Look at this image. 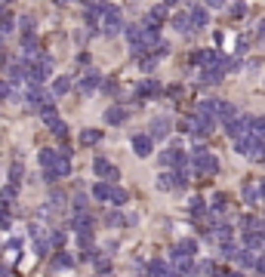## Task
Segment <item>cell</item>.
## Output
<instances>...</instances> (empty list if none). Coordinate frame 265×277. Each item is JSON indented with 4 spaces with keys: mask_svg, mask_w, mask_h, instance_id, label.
Returning <instances> with one entry per match:
<instances>
[{
    "mask_svg": "<svg viewBox=\"0 0 265 277\" xmlns=\"http://www.w3.org/2000/svg\"><path fill=\"white\" fill-rule=\"evenodd\" d=\"M19 25H22V31H25V34H31V28H34V19H31V16H22V22H19Z\"/></svg>",
    "mask_w": 265,
    "mask_h": 277,
    "instance_id": "40",
    "label": "cell"
},
{
    "mask_svg": "<svg viewBox=\"0 0 265 277\" xmlns=\"http://www.w3.org/2000/svg\"><path fill=\"white\" fill-rule=\"evenodd\" d=\"M228 277H244V274H228Z\"/></svg>",
    "mask_w": 265,
    "mask_h": 277,
    "instance_id": "52",
    "label": "cell"
},
{
    "mask_svg": "<svg viewBox=\"0 0 265 277\" xmlns=\"http://www.w3.org/2000/svg\"><path fill=\"white\" fill-rule=\"evenodd\" d=\"M16 194H19V185L9 182V185H3V191H0V200H16Z\"/></svg>",
    "mask_w": 265,
    "mask_h": 277,
    "instance_id": "26",
    "label": "cell"
},
{
    "mask_svg": "<svg viewBox=\"0 0 265 277\" xmlns=\"http://www.w3.org/2000/svg\"><path fill=\"white\" fill-rule=\"evenodd\" d=\"M157 62H160V55H148V59H142V62H139V68H142V71H154Z\"/></svg>",
    "mask_w": 265,
    "mask_h": 277,
    "instance_id": "29",
    "label": "cell"
},
{
    "mask_svg": "<svg viewBox=\"0 0 265 277\" xmlns=\"http://www.w3.org/2000/svg\"><path fill=\"white\" fill-rule=\"evenodd\" d=\"M164 19H167V9L164 6H154L151 13H148V22H151V25H160Z\"/></svg>",
    "mask_w": 265,
    "mask_h": 277,
    "instance_id": "27",
    "label": "cell"
},
{
    "mask_svg": "<svg viewBox=\"0 0 265 277\" xmlns=\"http://www.w3.org/2000/svg\"><path fill=\"white\" fill-rule=\"evenodd\" d=\"M105 120H108V123H123V120H126V108L111 105V108L105 111Z\"/></svg>",
    "mask_w": 265,
    "mask_h": 277,
    "instance_id": "13",
    "label": "cell"
},
{
    "mask_svg": "<svg viewBox=\"0 0 265 277\" xmlns=\"http://www.w3.org/2000/svg\"><path fill=\"white\" fill-rule=\"evenodd\" d=\"M87 203H89V197H87L84 191L74 194V210H77V213H87Z\"/></svg>",
    "mask_w": 265,
    "mask_h": 277,
    "instance_id": "28",
    "label": "cell"
},
{
    "mask_svg": "<svg viewBox=\"0 0 265 277\" xmlns=\"http://www.w3.org/2000/svg\"><path fill=\"white\" fill-rule=\"evenodd\" d=\"M194 249H198V244H194V240H188V237H185V240H182V244L176 247V252H179V256H188V259L194 256Z\"/></svg>",
    "mask_w": 265,
    "mask_h": 277,
    "instance_id": "20",
    "label": "cell"
},
{
    "mask_svg": "<svg viewBox=\"0 0 265 277\" xmlns=\"http://www.w3.org/2000/svg\"><path fill=\"white\" fill-rule=\"evenodd\" d=\"M56 160H59V151H53V148H43V151H40V164H43V169H50Z\"/></svg>",
    "mask_w": 265,
    "mask_h": 277,
    "instance_id": "17",
    "label": "cell"
},
{
    "mask_svg": "<svg viewBox=\"0 0 265 277\" xmlns=\"http://www.w3.org/2000/svg\"><path fill=\"white\" fill-rule=\"evenodd\" d=\"M173 28H176L179 34H191L194 25H191V19H188L185 13H179V16H173Z\"/></svg>",
    "mask_w": 265,
    "mask_h": 277,
    "instance_id": "11",
    "label": "cell"
},
{
    "mask_svg": "<svg viewBox=\"0 0 265 277\" xmlns=\"http://www.w3.org/2000/svg\"><path fill=\"white\" fill-rule=\"evenodd\" d=\"M68 89H71V80H68V77H59V80L53 83V96H65Z\"/></svg>",
    "mask_w": 265,
    "mask_h": 277,
    "instance_id": "23",
    "label": "cell"
},
{
    "mask_svg": "<svg viewBox=\"0 0 265 277\" xmlns=\"http://www.w3.org/2000/svg\"><path fill=\"white\" fill-rule=\"evenodd\" d=\"M259 188H262V200H265V182H262V185H259Z\"/></svg>",
    "mask_w": 265,
    "mask_h": 277,
    "instance_id": "50",
    "label": "cell"
},
{
    "mask_svg": "<svg viewBox=\"0 0 265 277\" xmlns=\"http://www.w3.org/2000/svg\"><path fill=\"white\" fill-rule=\"evenodd\" d=\"M235 148H237L244 157H250V160H262V157H265V142H262L256 133L247 136V138H240V142H235Z\"/></svg>",
    "mask_w": 265,
    "mask_h": 277,
    "instance_id": "2",
    "label": "cell"
},
{
    "mask_svg": "<svg viewBox=\"0 0 265 277\" xmlns=\"http://www.w3.org/2000/svg\"><path fill=\"white\" fill-rule=\"evenodd\" d=\"M99 277H111V274H99Z\"/></svg>",
    "mask_w": 265,
    "mask_h": 277,
    "instance_id": "54",
    "label": "cell"
},
{
    "mask_svg": "<svg viewBox=\"0 0 265 277\" xmlns=\"http://www.w3.org/2000/svg\"><path fill=\"white\" fill-rule=\"evenodd\" d=\"M145 50H151V46H157V28L154 25H148V28H142V40H139ZM136 46V43H133Z\"/></svg>",
    "mask_w": 265,
    "mask_h": 277,
    "instance_id": "10",
    "label": "cell"
},
{
    "mask_svg": "<svg viewBox=\"0 0 265 277\" xmlns=\"http://www.w3.org/2000/svg\"><path fill=\"white\" fill-rule=\"evenodd\" d=\"M22 172H25V166H22V164H13V166H9V179H13V182L19 185V179H22Z\"/></svg>",
    "mask_w": 265,
    "mask_h": 277,
    "instance_id": "35",
    "label": "cell"
},
{
    "mask_svg": "<svg viewBox=\"0 0 265 277\" xmlns=\"http://www.w3.org/2000/svg\"><path fill=\"white\" fill-rule=\"evenodd\" d=\"M25 65H28V62H13V65H9V83H22V80L31 74Z\"/></svg>",
    "mask_w": 265,
    "mask_h": 277,
    "instance_id": "7",
    "label": "cell"
},
{
    "mask_svg": "<svg viewBox=\"0 0 265 277\" xmlns=\"http://www.w3.org/2000/svg\"><path fill=\"white\" fill-rule=\"evenodd\" d=\"M204 83H206V86L222 83V71H219V68H206V71H204Z\"/></svg>",
    "mask_w": 265,
    "mask_h": 277,
    "instance_id": "16",
    "label": "cell"
},
{
    "mask_svg": "<svg viewBox=\"0 0 265 277\" xmlns=\"http://www.w3.org/2000/svg\"><path fill=\"white\" fill-rule=\"evenodd\" d=\"M50 133H53V136H56V138H65V136H68V126H65V123H62V120H56V123H53V126H50Z\"/></svg>",
    "mask_w": 265,
    "mask_h": 277,
    "instance_id": "30",
    "label": "cell"
},
{
    "mask_svg": "<svg viewBox=\"0 0 265 277\" xmlns=\"http://www.w3.org/2000/svg\"><path fill=\"white\" fill-rule=\"evenodd\" d=\"M34 249H37V256H47V252H50V244H47V240H37V244H34Z\"/></svg>",
    "mask_w": 265,
    "mask_h": 277,
    "instance_id": "41",
    "label": "cell"
},
{
    "mask_svg": "<svg viewBox=\"0 0 265 277\" xmlns=\"http://www.w3.org/2000/svg\"><path fill=\"white\" fill-rule=\"evenodd\" d=\"M225 206H228V197H225V194H216V197H213V210H216V213H222Z\"/></svg>",
    "mask_w": 265,
    "mask_h": 277,
    "instance_id": "32",
    "label": "cell"
},
{
    "mask_svg": "<svg viewBox=\"0 0 265 277\" xmlns=\"http://www.w3.org/2000/svg\"><path fill=\"white\" fill-rule=\"evenodd\" d=\"M262 197V188H256V185H244V200L253 203V200H259Z\"/></svg>",
    "mask_w": 265,
    "mask_h": 277,
    "instance_id": "25",
    "label": "cell"
},
{
    "mask_svg": "<svg viewBox=\"0 0 265 277\" xmlns=\"http://www.w3.org/2000/svg\"><path fill=\"white\" fill-rule=\"evenodd\" d=\"M105 222H108V225H111V228H120V225H123V222H126V219H123V216H120V213H108V219H105Z\"/></svg>",
    "mask_w": 265,
    "mask_h": 277,
    "instance_id": "33",
    "label": "cell"
},
{
    "mask_svg": "<svg viewBox=\"0 0 265 277\" xmlns=\"http://www.w3.org/2000/svg\"><path fill=\"white\" fill-rule=\"evenodd\" d=\"M216 59H219V53H213V50H198V53H194V62H198V65H206V68H213Z\"/></svg>",
    "mask_w": 265,
    "mask_h": 277,
    "instance_id": "9",
    "label": "cell"
},
{
    "mask_svg": "<svg viewBox=\"0 0 265 277\" xmlns=\"http://www.w3.org/2000/svg\"><path fill=\"white\" fill-rule=\"evenodd\" d=\"M6 96H13V83H9V80H0V99H6Z\"/></svg>",
    "mask_w": 265,
    "mask_h": 277,
    "instance_id": "39",
    "label": "cell"
},
{
    "mask_svg": "<svg viewBox=\"0 0 265 277\" xmlns=\"http://www.w3.org/2000/svg\"><path fill=\"white\" fill-rule=\"evenodd\" d=\"M50 240H53L56 247H62V244H65V234H62V231H53V237H50Z\"/></svg>",
    "mask_w": 265,
    "mask_h": 277,
    "instance_id": "44",
    "label": "cell"
},
{
    "mask_svg": "<svg viewBox=\"0 0 265 277\" xmlns=\"http://www.w3.org/2000/svg\"><path fill=\"white\" fill-rule=\"evenodd\" d=\"M6 225H9V213L0 206V228H6Z\"/></svg>",
    "mask_w": 265,
    "mask_h": 277,
    "instance_id": "46",
    "label": "cell"
},
{
    "mask_svg": "<svg viewBox=\"0 0 265 277\" xmlns=\"http://www.w3.org/2000/svg\"><path fill=\"white\" fill-rule=\"evenodd\" d=\"M74 228H77V234H93V219H89L87 213H77Z\"/></svg>",
    "mask_w": 265,
    "mask_h": 277,
    "instance_id": "8",
    "label": "cell"
},
{
    "mask_svg": "<svg viewBox=\"0 0 265 277\" xmlns=\"http://www.w3.org/2000/svg\"><path fill=\"white\" fill-rule=\"evenodd\" d=\"M225 133L235 138V142H240V138L253 136V117H237V120H228L225 123Z\"/></svg>",
    "mask_w": 265,
    "mask_h": 277,
    "instance_id": "3",
    "label": "cell"
},
{
    "mask_svg": "<svg viewBox=\"0 0 265 277\" xmlns=\"http://www.w3.org/2000/svg\"><path fill=\"white\" fill-rule=\"evenodd\" d=\"M136 92H139V96H151V92H160V83H157V80H142Z\"/></svg>",
    "mask_w": 265,
    "mask_h": 277,
    "instance_id": "18",
    "label": "cell"
},
{
    "mask_svg": "<svg viewBox=\"0 0 265 277\" xmlns=\"http://www.w3.org/2000/svg\"><path fill=\"white\" fill-rule=\"evenodd\" d=\"M99 138H102L99 130H84V133H80V145H96Z\"/></svg>",
    "mask_w": 265,
    "mask_h": 277,
    "instance_id": "21",
    "label": "cell"
},
{
    "mask_svg": "<svg viewBox=\"0 0 265 277\" xmlns=\"http://www.w3.org/2000/svg\"><path fill=\"white\" fill-rule=\"evenodd\" d=\"M164 3H167V6H173V3H179V0H164Z\"/></svg>",
    "mask_w": 265,
    "mask_h": 277,
    "instance_id": "49",
    "label": "cell"
},
{
    "mask_svg": "<svg viewBox=\"0 0 265 277\" xmlns=\"http://www.w3.org/2000/svg\"><path fill=\"white\" fill-rule=\"evenodd\" d=\"M206 22H210V13H206V9H201V6H191V25H194V28H204Z\"/></svg>",
    "mask_w": 265,
    "mask_h": 277,
    "instance_id": "12",
    "label": "cell"
},
{
    "mask_svg": "<svg viewBox=\"0 0 265 277\" xmlns=\"http://www.w3.org/2000/svg\"><path fill=\"white\" fill-rule=\"evenodd\" d=\"M53 265H56V268H65V271H68V268H74V259L68 256V252H59V256L53 259Z\"/></svg>",
    "mask_w": 265,
    "mask_h": 277,
    "instance_id": "24",
    "label": "cell"
},
{
    "mask_svg": "<svg viewBox=\"0 0 265 277\" xmlns=\"http://www.w3.org/2000/svg\"><path fill=\"white\" fill-rule=\"evenodd\" d=\"M232 16H235V19H240V16H247V3H244V0H237V3L232 6Z\"/></svg>",
    "mask_w": 265,
    "mask_h": 277,
    "instance_id": "37",
    "label": "cell"
},
{
    "mask_svg": "<svg viewBox=\"0 0 265 277\" xmlns=\"http://www.w3.org/2000/svg\"><path fill=\"white\" fill-rule=\"evenodd\" d=\"M133 151L139 157H148L151 154V136H133Z\"/></svg>",
    "mask_w": 265,
    "mask_h": 277,
    "instance_id": "6",
    "label": "cell"
},
{
    "mask_svg": "<svg viewBox=\"0 0 265 277\" xmlns=\"http://www.w3.org/2000/svg\"><path fill=\"white\" fill-rule=\"evenodd\" d=\"M148 130H151V133H148L151 138H164V136L170 133V117H154V120H151V126H148Z\"/></svg>",
    "mask_w": 265,
    "mask_h": 277,
    "instance_id": "5",
    "label": "cell"
},
{
    "mask_svg": "<svg viewBox=\"0 0 265 277\" xmlns=\"http://www.w3.org/2000/svg\"><path fill=\"white\" fill-rule=\"evenodd\" d=\"M253 133H256L259 138H265V117H256V120H253Z\"/></svg>",
    "mask_w": 265,
    "mask_h": 277,
    "instance_id": "36",
    "label": "cell"
},
{
    "mask_svg": "<svg viewBox=\"0 0 265 277\" xmlns=\"http://www.w3.org/2000/svg\"><path fill=\"white\" fill-rule=\"evenodd\" d=\"M50 206H53V210H62V206H65V194H62V191L53 194V197H50Z\"/></svg>",
    "mask_w": 265,
    "mask_h": 277,
    "instance_id": "38",
    "label": "cell"
},
{
    "mask_svg": "<svg viewBox=\"0 0 265 277\" xmlns=\"http://www.w3.org/2000/svg\"><path fill=\"white\" fill-rule=\"evenodd\" d=\"M9 31H13V19H3L0 22V34H9Z\"/></svg>",
    "mask_w": 265,
    "mask_h": 277,
    "instance_id": "45",
    "label": "cell"
},
{
    "mask_svg": "<svg viewBox=\"0 0 265 277\" xmlns=\"http://www.w3.org/2000/svg\"><path fill=\"white\" fill-rule=\"evenodd\" d=\"M0 65H3V53H0Z\"/></svg>",
    "mask_w": 265,
    "mask_h": 277,
    "instance_id": "53",
    "label": "cell"
},
{
    "mask_svg": "<svg viewBox=\"0 0 265 277\" xmlns=\"http://www.w3.org/2000/svg\"><path fill=\"white\" fill-rule=\"evenodd\" d=\"M96 268H99L102 274H105V271L111 268V265H108V259H102V256H96Z\"/></svg>",
    "mask_w": 265,
    "mask_h": 277,
    "instance_id": "43",
    "label": "cell"
},
{
    "mask_svg": "<svg viewBox=\"0 0 265 277\" xmlns=\"http://www.w3.org/2000/svg\"><path fill=\"white\" fill-rule=\"evenodd\" d=\"M96 86H102V77H99L96 71H89L84 80H80V89H84V92H93Z\"/></svg>",
    "mask_w": 265,
    "mask_h": 277,
    "instance_id": "15",
    "label": "cell"
},
{
    "mask_svg": "<svg viewBox=\"0 0 265 277\" xmlns=\"http://www.w3.org/2000/svg\"><path fill=\"white\" fill-rule=\"evenodd\" d=\"M108 203L123 206V203H126V191H123V188H114V185H111V197H108Z\"/></svg>",
    "mask_w": 265,
    "mask_h": 277,
    "instance_id": "22",
    "label": "cell"
},
{
    "mask_svg": "<svg viewBox=\"0 0 265 277\" xmlns=\"http://www.w3.org/2000/svg\"><path fill=\"white\" fill-rule=\"evenodd\" d=\"M93 169L99 172V176H105V172L111 169V164H108V160H105V157H96V164H93Z\"/></svg>",
    "mask_w": 265,
    "mask_h": 277,
    "instance_id": "31",
    "label": "cell"
},
{
    "mask_svg": "<svg viewBox=\"0 0 265 277\" xmlns=\"http://www.w3.org/2000/svg\"><path fill=\"white\" fill-rule=\"evenodd\" d=\"M157 188H160V191L179 188V185H176V172H160V176H157Z\"/></svg>",
    "mask_w": 265,
    "mask_h": 277,
    "instance_id": "14",
    "label": "cell"
},
{
    "mask_svg": "<svg viewBox=\"0 0 265 277\" xmlns=\"http://www.w3.org/2000/svg\"><path fill=\"white\" fill-rule=\"evenodd\" d=\"M102 28H105V34H108V37H111V34H118V31L123 28V19H120V13H118V9H111V13L105 16V25H102Z\"/></svg>",
    "mask_w": 265,
    "mask_h": 277,
    "instance_id": "4",
    "label": "cell"
},
{
    "mask_svg": "<svg viewBox=\"0 0 265 277\" xmlns=\"http://www.w3.org/2000/svg\"><path fill=\"white\" fill-rule=\"evenodd\" d=\"M191 213H194V216H204V213H206V203H204L201 197H194V200H191Z\"/></svg>",
    "mask_w": 265,
    "mask_h": 277,
    "instance_id": "34",
    "label": "cell"
},
{
    "mask_svg": "<svg viewBox=\"0 0 265 277\" xmlns=\"http://www.w3.org/2000/svg\"><path fill=\"white\" fill-rule=\"evenodd\" d=\"M0 40H3V34H0Z\"/></svg>",
    "mask_w": 265,
    "mask_h": 277,
    "instance_id": "55",
    "label": "cell"
},
{
    "mask_svg": "<svg viewBox=\"0 0 265 277\" xmlns=\"http://www.w3.org/2000/svg\"><path fill=\"white\" fill-rule=\"evenodd\" d=\"M222 3H225V0H206V6H213V9H219Z\"/></svg>",
    "mask_w": 265,
    "mask_h": 277,
    "instance_id": "47",
    "label": "cell"
},
{
    "mask_svg": "<svg viewBox=\"0 0 265 277\" xmlns=\"http://www.w3.org/2000/svg\"><path fill=\"white\" fill-rule=\"evenodd\" d=\"M259 40H265V19L259 22Z\"/></svg>",
    "mask_w": 265,
    "mask_h": 277,
    "instance_id": "48",
    "label": "cell"
},
{
    "mask_svg": "<svg viewBox=\"0 0 265 277\" xmlns=\"http://www.w3.org/2000/svg\"><path fill=\"white\" fill-rule=\"evenodd\" d=\"M0 22H3V6H0Z\"/></svg>",
    "mask_w": 265,
    "mask_h": 277,
    "instance_id": "51",
    "label": "cell"
},
{
    "mask_svg": "<svg viewBox=\"0 0 265 277\" xmlns=\"http://www.w3.org/2000/svg\"><path fill=\"white\" fill-rule=\"evenodd\" d=\"M93 197H96V200H108V197H111V185H108V182H99L96 188H93Z\"/></svg>",
    "mask_w": 265,
    "mask_h": 277,
    "instance_id": "19",
    "label": "cell"
},
{
    "mask_svg": "<svg viewBox=\"0 0 265 277\" xmlns=\"http://www.w3.org/2000/svg\"><path fill=\"white\" fill-rule=\"evenodd\" d=\"M105 179H108V182H118V179H120V169H118V166H111V169L105 172Z\"/></svg>",
    "mask_w": 265,
    "mask_h": 277,
    "instance_id": "42",
    "label": "cell"
},
{
    "mask_svg": "<svg viewBox=\"0 0 265 277\" xmlns=\"http://www.w3.org/2000/svg\"><path fill=\"white\" fill-rule=\"evenodd\" d=\"M191 166L201 172V176H216L219 172V160L206 151V148H198V151L191 154Z\"/></svg>",
    "mask_w": 265,
    "mask_h": 277,
    "instance_id": "1",
    "label": "cell"
}]
</instances>
